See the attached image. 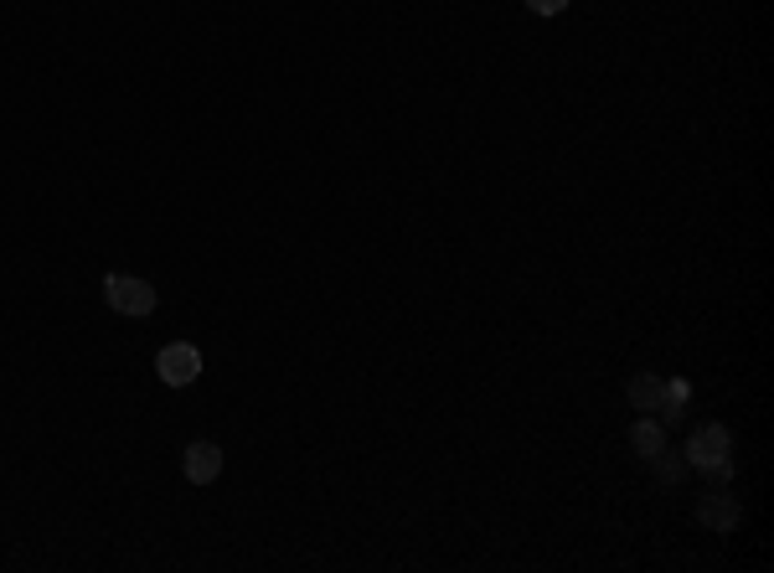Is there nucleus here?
Instances as JSON below:
<instances>
[{"label": "nucleus", "mask_w": 774, "mask_h": 573, "mask_svg": "<svg viewBox=\"0 0 774 573\" xmlns=\"http://www.w3.org/2000/svg\"><path fill=\"white\" fill-rule=\"evenodd\" d=\"M687 398H692V388L676 377V383H666V398H661V408H656V419L661 423H676L682 414H687Z\"/></svg>", "instance_id": "obj_7"}, {"label": "nucleus", "mask_w": 774, "mask_h": 573, "mask_svg": "<svg viewBox=\"0 0 774 573\" xmlns=\"http://www.w3.org/2000/svg\"><path fill=\"white\" fill-rule=\"evenodd\" d=\"M218 471H222V450L207 444V439H197V444L186 450V481H191V486H207V481H218Z\"/></svg>", "instance_id": "obj_5"}, {"label": "nucleus", "mask_w": 774, "mask_h": 573, "mask_svg": "<svg viewBox=\"0 0 774 573\" xmlns=\"http://www.w3.org/2000/svg\"><path fill=\"white\" fill-rule=\"evenodd\" d=\"M697 522L712 527V532H733V527H739V502H733L728 491H712V496L697 502Z\"/></svg>", "instance_id": "obj_4"}, {"label": "nucleus", "mask_w": 774, "mask_h": 573, "mask_svg": "<svg viewBox=\"0 0 774 573\" xmlns=\"http://www.w3.org/2000/svg\"><path fill=\"white\" fill-rule=\"evenodd\" d=\"M568 0H527V11H538V16H557Z\"/></svg>", "instance_id": "obj_10"}, {"label": "nucleus", "mask_w": 774, "mask_h": 573, "mask_svg": "<svg viewBox=\"0 0 774 573\" xmlns=\"http://www.w3.org/2000/svg\"><path fill=\"white\" fill-rule=\"evenodd\" d=\"M155 372H161L166 388H191L197 372H202V352H197L191 341H170V346H161V356H155Z\"/></svg>", "instance_id": "obj_2"}, {"label": "nucleus", "mask_w": 774, "mask_h": 573, "mask_svg": "<svg viewBox=\"0 0 774 573\" xmlns=\"http://www.w3.org/2000/svg\"><path fill=\"white\" fill-rule=\"evenodd\" d=\"M645 465H651V471H656L661 481H666V486H676V481H682V471H687V460H682V455H672L666 444H661L656 455H645Z\"/></svg>", "instance_id": "obj_8"}, {"label": "nucleus", "mask_w": 774, "mask_h": 573, "mask_svg": "<svg viewBox=\"0 0 774 573\" xmlns=\"http://www.w3.org/2000/svg\"><path fill=\"white\" fill-rule=\"evenodd\" d=\"M728 450H733V439H728L723 423H707V429H697L687 444V465H697V471L712 481V486H728L733 481V460H728Z\"/></svg>", "instance_id": "obj_1"}, {"label": "nucleus", "mask_w": 774, "mask_h": 573, "mask_svg": "<svg viewBox=\"0 0 774 573\" xmlns=\"http://www.w3.org/2000/svg\"><path fill=\"white\" fill-rule=\"evenodd\" d=\"M661 398H666V377H661V372H635V377H630V408L656 414Z\"/></svg>", "instance_id": "obj_6"}, {"label": "nucleus", "mask_w": 774, "mask_h": 573, "mask_svg": "<svg viewBox=\"0 0 774 573\" xmlns=\"http://www.w3.org/2000/svg\"><path fill=\"white\" fill-rule=\"evenodd\" d=\"M103 295H109V305H114L119 316H151L155 310V289L145 279H135V274H109Z\"/></svg>", "instance_id": "obj_3"}, {"label": "nucleus", "mask_w": 774, "mask_h": 573, "mask_svg": "<svg viewBox=\"0 0 774 573\" xmlns=\"http://www.w3.org/2000/svg\"><path fill=\"white\" fill-rule=\"evenodd\" d=\"M630 444H635L640 455H656L661 444H666V434H661V423H656V419H640L635 429H630Z\"/></svg>", "instance_id": "obj_9"}]
</instances>
